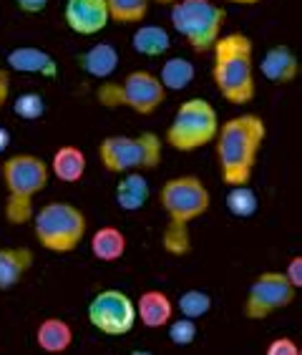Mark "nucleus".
<instances>
[{
  "label": "nucleus",
  "instance_id": "nucleus-8",
  "mask_svg": "<svg viewBox=\"0 0 302 355\" xmlns=\"http://www.w3.org/2000/svg\"><path fill=\"white\" fill-rule=\"evenodd\" d=\"M226 10L214 0H177L172 3V26L197 55L212 51L222 35Z\"/></svg>",
  "mask_w": 302,
  "mask_h": 355
},
{
  "label": "nucleus",
  "instance_id": "nucleus-6",
  "mask_svg": "<svg viewBox=\"0 0 302 355\" xmlns=\"http://www.w3.org/2000/svg\"><path fill=\"white\" fill-rule=\"evenodd\" d=\"M164 141L154 131H141L136 137L114 134L98 144V159L111 174H129V171H149L161 164Z\"/></svg>",
  "mask_w": 302,
  "mask_h": 355
},
{
  "label": "nucleus",
  "instance_id": "nucleus-9",
  "mask_svg": "<svg viewBox=\"0 0 302 355\" xmlns=\"http://www.w3.org/2000/svg\"><path fill=\"white\" fill-rule=\"evenodd\" d=\"M220 129V114L206 98H186L179 103L177 114L164 134V144H169L174 151L189 154V151L204 149L212 144Z\"/></svg>",
  "mask_w": 302,
  "mask_h": 355
},
{
  "label": "nucleus",
  "instance_id": "nucleus-23",
  "mask_svg": "<svg viewBox=\"0 0 302 355\" xmlns=\"http://www.w3.org/2000/svg\"><path fill=\"white\" fill-rule=\"evenodd\" d=\"M194 63L184 55H174V58H166L161 71H159V83L164 86V91H184L189 83L194 81Z\"/></svg>",
  "mask_w": 302,
  "mask_h": 355
},
{
  "label": "nucleus",
  "instance_id": "nucleus-17",
  "mask_svg": "<svg viewBox=\"0 0 302 355\" xmlns=\"http://www.w3.org/2000/svg\"><path fill=\"white\" fill-rule=\"evenodd\" d=\"M78 66L86 76L106 81L109 76H114V71L118 69V51L114 43H94L91 48H86L78 55Z\"/></svg>",
  "mask_w": 302,
  "mask_h": 355
},
{
  "label": "nucleus",
  "instance_id": "nucleus-35",
  "mask_svg": "<svg viewBox=\"0 0 302 355\" xmlns=\"http://www.w3.org/2000/svg\"><path fill=\"white\" fill-rule=\"evenodd\" d=\"M129 355H154V353H149V350H131Z\"/></svg>",
  "mask_w": 302,
  "mask_h": 355
},
{
  "label": "nucleus",
  "instance_id": "nucleus-19",
  "mask_svg": "<svg viewBox=\"0 0 302 355\" xmlns=\"http://www.w3.org/2000/svg\"><path fill=\"white\" fill-rule=\"evenodd\" d=\"M86 154H83L78 146H58L53 154V162L48 164V169L53 171V177L63 184H76V182H81L83 174H86Z\"/></svg>",
  "mask_w": 302,
  "mask_h": 355
},
{
  "label": "nucleus",
  "instance_id": "nucleus-7",
  "mask_svg": "<svg viewBox=\"0 0 302 355\" xmlns=\"http://www.w3.org/2000/svg\"><path fill=\"white\" fill-rule=\"evenodd\" d=\"M166 98L164 86L151 71L136 69L124 76V81H103L96 89V101L106 109H131L139 116H151L161 109Z\"/></svg>",
  "mask_w": 302,
  "mask_h": 355
},
{
  "label": "nucleus",
  "instance_id": "nucleus-1",
  "mask_svg": "<svg viewBox=\"0 0 302 355\" xmlns=\"http://www.w3.org/2000/svg\"><path fill=\"white\" fill-rule=\"evenodd\" d=\"M265 139H267V123L257 114H240L220 121L214 151H217L220 177L226 187L249 184Z\"/></svg>",
  "mask_w": 302,
  "mask_h": 355
},
{
  "label": "nucleus",
  "instance_id": "nucleus-32",
  "mask_svg": "<svg viewBox=\"0 0 302 355\" xmlns=\"http://www.w3.org/2000/svg\"><path fill=\"white\" fill-rule=\"evenodd\" d=\"M10 139H13V134H10V129H6V126H0V154L10 146Z\"/></svg>",
  "mask_w": 302,
  "mask_h": 355
},
{
  "label": "nucleus",
  "instance_id": "nucleus-16",
  "mask_svg": "<svg viewBox=\"0 0 302 355\" xmlns=\"http://www.w3.org/2000/svg\"><path fill=\"white\" fill-rule=\"evenodd\" d=\"M134 308H136V320H141V325L149 330L166 328V322L174 318V302L161 290H146V293H141Z\"/></svg>",
  "mask_w": 302,
  "mask_h": 355
},
{
  "label": "nucleus",
  "instance_id": "nucleus-4",
  "mask_svg": "<svg viewBox=\"0 0 302 355\" xmlns=\"http://www.w3.org/2000/svg\"><path fill=\"white\" fill-rule=\"evenodd\" d=\"M0 177L6 184V222L23 227L33 219V199L48 187L51 169L35 154H13L0 166Z\"/></svg>",
  "mask_w": 302,
  "mask_h": 355
},
{
  "label": "nucleus",
  "instance_id": "nucleus-24",
  "mask_svg": "<svg viewBox=\"0 0 302 355\" xmlns=\"http://www.w3.org/2000/svg\"><path fill=\"white\" fill-rule=\"evenodd\" d=\"M224 207L232 217L247 219V217H252V214H257V209H260V199H257V194H254V189L249 184L226 187Z\"/></svg>",
  "mask_w": 302,
  "mask_h": 355
},
{
  "label": "nucleus",
  "instance_id": "nucleus-21",
  "mask_svg": "<svg viewBox=\"0 0 302 355\" xmlns=\"http://www.w3.org/2000/svg\"><path fill=\"white\" fill-rule=\"evenodd\" d=\"M131 46L139 55L159 58L172 48V35L164 26H139L131 35Z\"/></svg>",
  "mask_w": 302,
  "mask_h": 355
},
{
  "label": "nucleus",
  "instance_id": "nucleus-28",
  "mask_svg": "<svg viewBox=\"0 0 302 355\" xmlns=\"http://www.w3.org/2000/svg\"><path fill=\"white\" fill-rule=\"evenodd\" d=\"M169 328V340L179 348H186L192 345L194 338H197V320H189V318H179V320H169L166 322Z\"/></svg>",
  "mask_w": 302,
  "mask_h": 355
},
{
  "label": "nucleus",
  "instance_id": "nucleus-15",
  "mask_svg": "<svg viewBox=\"0 0 302 355\" xmlns=\"http://www.w3.org/2000/svg\"><path fill=\"white\" fill-rule=\"evenodd\" d=\"M35 265V252L30 247H0V293L13 290Z\"/></svg>",
  "mask_w": 302,
  "mask_h": 355
},
{
  "label": "nucleus",
  "instance_id": "nucleus-5",
  "mask_svg": "<svg viewBox=\"0 0 302 355\" xmlns=\"http://www.w3.org/2000/svg\"><path fill=\"white\" fill-rule=\"evenodd\" d=\"M30 222L38 245L53 254L76 252L89 230L86 214L71 202H48L33 212Z\"/></svg>",
  "mask_w": 302,
  "mask_h": 355
},
{
  "label": "nucleus",
  "instance_id": "nucleus-34",
  "mask_svg": "<svg viewBox=\"0 0 302 355\" xmlns=\"http://www.w3.org/2000/svg\"><path fill=\"white\" fill-rule=\"evenodd\" d=\"M151 3H157V6H172L177 0H151Z\"/></svg>",
  "mask_w": 302,
  "mask_h": 355
},
{
  "label": "nucleus",
  "instance_id": "nucleus-12",
  "mask_svg": "<svg viewBox=\"0 0 302 355\" xmlns=\"http://www.w3.org/2000/svg\"><path fill=\"white\" fill-rule=\"evenodd\" d=\"M63 21L76 35H96L111 23L106 0H66Z\"/></svg>",
  "mask_w": 302,
  "mask_h": 355
},
{
  "label": "nucleus",
  "instance_id": "nucleus-14",
  "mask_svg": "<svg viewBox=\"0 0 302 355\" xmlns=\"http://www.w3.org/2000/svg\"><path fill=\"white\" fill-rule=\"evenodd\" d=\"M6 66L8 71H15V73H33V76H46V78H53L58 73L55 58L48 51H43L38 46L13 48L6 55Z\"/></svg>",
  "mask_w": 302,
  "mask_h": 355
},
{
  "label": "nucleus",
  "instance_id": "nucleus-29",
  "mask_svg": "<svg viewBox=\"0 0 302 355\" xmlns=\"http://www.w3.org/2000/svg\"><path fill=\"white\" fill-rule=\"evenodd\" d=\"M265 355H302V350L292 338H275V340L267 345Z\"/></svg>",
  "mask_w": 302,
  "mask_h": 355
},
{
  "label": "nucleus",
  "instance_id": "nucleus-31",
  "mask_svg": "<svg viewBox=\"0 0 302 355\" xmlns=\"http://www.w3.org/2000/svg\"><path fill=\"white\" fill-rule=\"evenodd\" d=\"M13 3L21 13H28V15H38L48 8V0H13Z\"/></svg>",
  "mask_w": 302,
  "mask_h": 355
},
{
  "label": "nucleus",
  "instance_id": "nucleus-2",
  "mask_svg": "<svg viewBox=\"0 0 302 355\" xmlns=\"http://www.w3.org/2000/svg\"><path fill=\"white\" fill-rule=\"evenodd\" d=\"M159 205L166 212L164 227V250L174 257H184L192 250V237H189V222L206 214L212 205V194L206 184L194 174H181V177L166 179L159 189Z\"/></svg>",
  "mask_w": 302,
  "mask_h": 355
},
{
  "label": "nucleus",
  "instance_id": "nucleus-26",
  "mask_svg": "<svg viewBox=\"0 0 302 355\" xmlns=\"http://www.w3.org/2000/svg\"><path fill=\"white\" fill-rule=\"evenodd\" d=\"M177 308L181 313V318L199 320V318H204L212 310V295L204 293V290H186L177 300Z\"/></svg>",
  "mask_w": 302,
  "mask_h": 355
},
{
  "label": "nucleus",
  "instance_id": "nucleus-27",
  "mask_svg": "<svg viewBox=\"0 0 302 355\" xmlns=\"http://www.w3.org/2000/svg\"><path fill=\"white\" fill-rule=\"evenodd\" d=\"M13 111L23 121H38L46 114V98L38 91H23L13 98Z\"/></svg>",
  "mask_w": 302,
  "mask_h": 355
},
{
  "label": "nucleus",
  "instance_id": "nucleus-3",
  "mask_svg": "<svg viewBox=\"0 0 302 355\" xmlns=\"http://www.w3.org/2000/svg\"><path fill=\"white\" fill-rule=\"evenodd\" d=\"M212 78L224 101L247 106L257 96L254 46L247 33H222L212 46Z\"/></svg>",
  "mask_w": 302,
  "mask_h": 355
},
{
  "label": "nucleus",
  "instance_id": "nucleus-33",
  "mask_svg": "<svg viewBox=\"0 0 302 355\" xmlns=\"http://www.w3.org/2000/svg\"><path fill=\"white\" fill-rule=\"evenodd\" d=\"M226 3H234V6H254V3H262V0H226Z\"/></svg>",
  "mask_w": 302,
  "mask_h": 355
},
{
  "label": "nucleus",
  "instance_id": "nucleus-30",
  "mask_svg": "<svg viewBox=\"0 0 302 355\" xmlns=\"http://www.w3.org/2000/svg\"><path fill=\"white\" fill-rule=\"evenodd\" d=\"M282 275L287 277V282L295 287V290H300L302 287V257L300 254H295V257L287 262V267H285V272Z\"/></svg>",
  "mask_w": 302,
  "mask_h": 355
},
{
  "label": "nucleus",
  "instance_id": "nucleus-18",
  "mask_svg": "<svg viewBox=\"0 0 302 355\" xmlns=\"http://www.w3.org/2000/svg\"><path fill=\"white\" fill-rule=\"evenodd\" d=\"M35 343L43 353L61 355L73 345V328L61 318H46L35 328Z\"/></svg>",
  "mask_w": 302,
  "mask_h": 355
},
{
  "label": "nucleus",
  "instance_id": "nucleus-25",
  "mask_svg": "<svg viewBox=\"0 0 302 355\" xmlns=\"http://www.w3.org/2000/svg\"><path fill=\"white\" fill-rule=\"evenodd\" d=\"M151 0H106L109 15L114 23H141L149 13Z\"/></svg>",
  "mask_w": 302,
  "mask_h": 355
},
{
  "label": "nucleus",
  "instance_id": "nucleus-22",
  "mask_svg": "<svg viewBox=\"0 0 302 355\" xmlns=\"http://www.w3.org/2000/svg\"><path fill=\"white\" fill-rule=\"evenodd\" d=\"M91 254L101 262H116L126 254V234L118 227H98L91 237Z\"/></svg>",
  "mask_w": 302,
  "mask_h": 355
},
{
  "label": "nucleus",
  "instance_id": "nucleus-10",
  "mask_svg": "<svg viewBox=\"0 0 302 355\" xmlns=\"http://www.w3.org/2000/svg\"><path fill=\"white\" fill-rule=\"evenodd\" d=\"M295 295L297 290L290 285L282 272H262L249 285L242 313L247 320H265L269 315L290 308L295 302Z\"/></svg>",
  "mask_w": 302,
  "mask_h": 355
},
{
  "label": "nucleus",
  "instance_id": "nucleus-11",
  "mask_svg": "<svg viewBox=\"0 0 302 355\" xmlns=\"http://www.w3.org/2000/svg\"><path fill=\"white\" fill-rule=\"evenodd\" d=\"M89 322L98 333L121 338L134 330L136 322V308L134 300L121 290H101L89 302Z\"/></svg>",
  "mask_w": 302,
  "mask_h": 355
},
{
  "label": "nucleus",
  "instance_id": "nucleus-20",
  "mask_svg": "<svg viewBox=\"0 0 302 355\" xmlns=\"http://www.w3.org/2000/svg\"><path fill=\"white\" fill-rule=\"evenodd\" d=\"M149 182L141 171H129L124 174V179L116 184V205L124 212H139L144 209V205L149 202Z\"/></svg>",
  "mask_w": 302,
  "mask_h": 355
},
{
  "label": "nucleus",
  "instance_id": "nucleus-13",
  "mask_svg": "<svg viewBox=\"0 0 302 355\" xmlns=\"http://www.w3.org/2000/svg\"><path fill=\"white\" fill-rule=\"evenodd\" d=\"M257 69L269 83L285 86V83H292L300 76V58L287 43H277V46L267 48L262 53Z\"/></svg>",
  "mask_w": 302,
  "mask_h": 355
}]
</instances>
